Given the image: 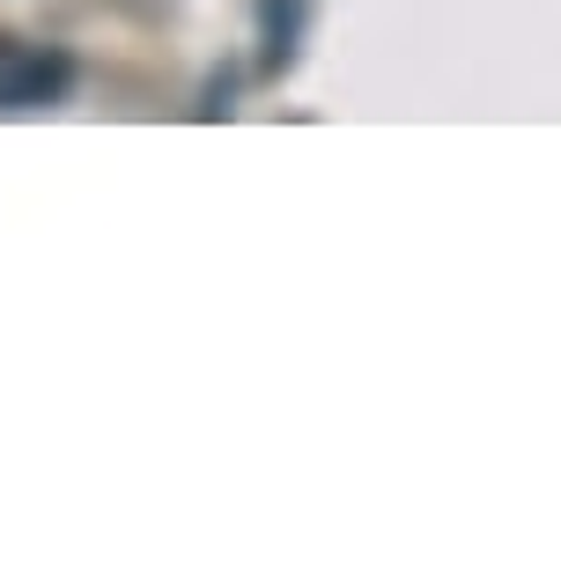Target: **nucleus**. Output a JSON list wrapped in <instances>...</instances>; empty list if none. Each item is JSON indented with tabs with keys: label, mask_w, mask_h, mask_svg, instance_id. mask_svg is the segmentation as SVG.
Segmentation results:
<instances>
[{
	"label": "nucleus",
	"mask_w": 561,
	"mask_h": 561,
	"mask_svg": "<svg viewBox=\"0 0 561 561\" xmlns=\"http://www.w3.org/2000/svg\"><path fill=\"white\" fill-rule=\"evenodd\" d=\"M310 37V0H259V82H280Z\"/></svg>",
	"instance_id": "f03ea898"
},
{
	"label": "nucleus",
	"mask_w": 561,
	"mask_h": 561,
	"mask_svg": "<svg viewBox=\"0 0 561 561\" xmlns=\"http://www.w3.org/2000/svg\"><path fill=\"white\" fill-rule=\"evenodd\" d=\"M229 112H237V67H215L207 89H199V104H193V118H229Z\"/></svg>",
	"instance_id": "7ed1b4c3"
},
{
	"label": "nucleus",
	"mask_w": 561,
	"mask_h": 561,
	"mask_svg": "<svg viewBox=\"0 0 561 561\" xmlns=\"http://www.w3.org/2000/svg\"><path fill=\"white\" fill-rule=\"evenodd\" d=\"M82 82L67 45H0V112H53Z\"/></svg>",
	"instance_id": "f257e3e1"
}]
</instances>
